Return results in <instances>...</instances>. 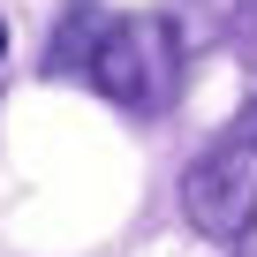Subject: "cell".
Here are the masks:
<instances>
[{"mask_svg":"<svg viewBox=\"0 0 257 257\" xmlns=\"http://www.w3.org/2000/svg\"><path fill=\"white\" fill-rule=\"evenodd\" d=\"M83 76L98 98L128 106V113H167L174 91H182V31L174 16H113L91 46H83Z\"/></svg>","mask_w":257,"mask_h":257,"instance_id":"cell-1","label":"cell"},{"mask_svg":"<svg viewBox=\"0 0 257 257\" xmlns=\"http://www.w3.org/2000/svg\"><path fill=\"white\" fill-rule=\"evenodd\" d=\"M234 257H257V234H242V242H234Z\"/></svg>","mask_w":257,"mask_h":257,"instance_id":"cell-3","label":"cell"},{"mask_svg":"<svg viewBox=\"0 0 257 257\" xmlns=\"http://www.w3.org/2000/svg\"><path fill=\"white\" fill-rule=\"evenodd\" d=\"M0 53H8V23H0Z\"/></svg>","mask_w":257,"mask_h":257,"instance_id":"cell-4","label":"cell"},{"mask_svg":"<svg viewBox=\"0 0 257 257\" xmlns=\"http://www.w3.org/2000/svg\"><path fill=\"white\" fill-rule=\"evenodd\" d=\"M182 219L204 242L257 234V98L234 106V121L189 159V174H182Z\"/></svg>","mask_w":257,"mask_h":257,"instance_id":"cell-2","label":"cell"}]
</instances>
